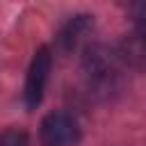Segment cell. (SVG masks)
<instances>
[{"label": "cell", "mask_w": 146, "mask_h": 146, "mask_svg": "<svg viewBox=\"0 0 146 146\" xmlns=\"http://www.w3.org/2000/svg\"><path fill=\"white\" fill-rule=\"evenodd\" d=\"M119 55L107 50L105 46H91L84 55V73L91 82H96L103 91L112 89L119 80Z\"/></svg>", "instance_id": "obj_1"}, {"label": "cell", "mask_w": 146, "mask_h": 146, "mask_svg": "<svg viewBox=\"0 0 146 146\" xmlns=\"http://www.w3.org/2000/svg\"><path fill=\"white\" fill-rule=\"evenodd\" d=\"M43 146H75L80 141V125L68 112H50L41 121Z\"/></svg>", "instance_id": "obj_2"}, {"label": "cell", "mask_w": 146, "mask_h": 146, "mask_svg": "<svg viewBox=\"0 0 146 146\" xmlns=\"http://www.w3.org/2000/svg\"><path fill=\"white\" fill-rule=\"evenodd\" d=\"M50 62H52V57H50V50L46 46H41L32 57V64H30V71H27V80H25V94H23L27 110H34L43 98L48 73H50Z\"/></svg>", "instance_id": "obj_3"}, {"label": "cell", "mask_w": 146, "mask_h": 146, "mask_svg": "<svg viewBox=\"0 0 146 146\" xmlns=\"http://www.w3.org/2000/svg\"><path fill=\"white\" fill-rule=\"evenodd\" d=\"M91 30H94V21L89 16H75L62 27V32L57 36V43L64 52H71L84 41V36H89Z\"/></svg>", "instance_id": "obj_4"}, {"label": "cell", "mask_w": 146, "mask_h": 146, "mask_svg": "<svg viewBox=\"0 0 146 146\" xmlns=\"http://www.w3.org/2000/svg\"><path fill=\"white\" fill-rule=\"evenodd\" d=\"M116 55H119V59L125 62L128 66L144 71V68H146V34L139 32V34L125 36V39L121 41Z\"/></svg>", "instance_id": "obj_5"}, {"label": "cell", "mask_w": 146, "mask_h": 146, "mask_svg": "<svg viewBox=\"0 0 146 146\" xmlns=\"http://www.w3.org/2000/svg\"><path fill=\"white\" fill-rule=\"evenodd\" d=\"M0 146H30V137L23 130H7L0 135Z\"/></svg>", "instance_id": "obj_6"}, {"label": "cell", "mask_w": 146, "mask_h": 146, "mask_svg": "<svg viewBox=\"0 0 146 146\" xmlns=\"http://www.w3.org/2000/svg\"><path fill=\"white\" fill-rule=\"evenodd\" d=\"M125 9L132 21H137L141 25L146 23V0H125Z\"/></svg>", "instance_id": "obj_7"}, {"label": "cell", "mask_w": 146, "mask_h": 146, "mask_svg": "<svg viewBox=\"0 0 146 146\" xmlns=\"http://www.w3.org/2000/svg\"><path fill=\"white\" fill-rule=\"evenodd\" d=\"M141 32H144V34H146V23H144V25H141Z\"/></svg>", "instance_id": "obj_8"}]
</instances>
